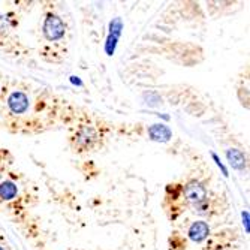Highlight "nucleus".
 I'll list each match as a JSON object with an SVG mask.
<instances>
[{
  "label": "nucleus",
  "mask_w": 250,
  "mask_h": 250,
  "mask_svg": "<svg viewBox=\"0 0 250 250\" xmlns=\"http://www.w3.org/2000/svg\"><path fill=\"white\" fill-rule=\"evenodd\" d=\"M181 195H183L186 202L196 206V204L207 199V189L201 183V181L190 180L189 183H186L183 186V189H181Z\"/></svg>",
  "instance_id": "3"
},
{
  "label": "nucleus",
  "mask_w": 250,
  "mask_h": 250,
  "mask_svg": "<svg viewBox=\"0 0 250 250\" xmlns=\"http://www.w3.org/2000/svg\"><path fill=\"white\" fill-rule=\"evenodd\" d=\"M0 180H2V174H0Z\"/></svg>",
  "instance_id": "10"
},
{
  "label": "nucleus",
  "mask_w": 250,
  "mask_h": 250,
  "mask_svg": "<svg viewBox=\"0 0 250 250\" xmlns=\"http://www.w3.org/2000/svg\"><path fill=\"white\" fill-rule=\"evenodd\" d=\"M148 135L154 141H168L171 138V130L165 125H153L148 129Z\"/></svg>",
  "instance_id": "6"
},
{
  "label": "nucleus",
  "mask_w": 250,
  "mask_h": 250,
  "mask_svg": "<svg viewBox=\"0 0 250 250\" xmlns=\"http://www.w3.org/2000/svg\"><path fill=\"white\" fill-rule=\"evenodd\" d=\"M243 217H244V223H246V231L249 232V214H247V211L243 213Z\"/></svg>",
  "instance_id": "9"
},
{
  "label": "nucleus",
  "mask_w": 250,
  "mask_h": 250,
  "mask_svg": "<svg viewBox=\"0 0 250 250\" xmlns=\"http://www.w3.org/2000/svg\"><path fill=\"white\" fill-rule=\"evenodd\" d=\"M226 157H228V161L231 162V165L235 169L243 171L246 168V157H244V154L240 150H237V148L228 150V151H226Z\"/></svg>",
  "instance_id": "8"
},
{
  "label": "nucleus",
  "mask_w": 250,
  "mask_h": 250,
  "mask_svg": "<svg viewBox=\"0 0 250 250\" xmlns=\"http://www.w3.org/2000/svg\"><path fill=\"white\" fill-rule=\"evenodd\" d=\"M42 33H43L45 39L50 41V42L60 41L66 33V26L59 15L50 12V14H47V17H45L43 26H42Z\"/></svg>",
  "instance_id": "2"
},
{
  "label": "nucleus",
  "mask_w": 250,
  "mask_h": 250,
  "mask_svg": "<svg viewBox=\"0 0 250 250\" xmlns=\"http://www.w3.org/2000/svg\"><path fill=\"white\" fill-rule=\"evenodd\" d=\"M210 235V226L207 222L204 220H196L190 225V228L188 229V237L193 243H202L204 240H207Z\"/></svg>",
  "instance_id": "4"
},
{
  "label": "nucleus",
  "mask_w": 250,
  "mask_h": 250,
  "mask_svg": "<svg viewBox=\"0 0 250 250\" xmlns=\"http://www.w3.org/2000/svg\"><path fill=\"white\" fill-rule=\"evenodd\" d=\"M0 250H3V249H2V246H0Z\"/></svg>",
  "instance_id": "11"
},
{
  "label": "nucleus",
  "mask_w": 250,
  "mask_h": 250,
  "mask_svg": "<svg viewBox=\"0 0 250 250\" xmlns=\"http://www.w3.org/2000/svg\"><path fill=\"white\" fill-rule=\"evenodd\" d=\"M101 140V135H99V130L92 126V125H83L77 129L74 138H72V143H74V147L80 151H88L92 150Z\"/></svg>",
  "instance_id": "1"
},
{
  "label": "nucleus",
  "mask_w": 250,
  "mask_h": 250,
  "mask_svg": "<svg viewBox=\"0 0 250 250\" xmlns=\"http://www.w3.org/2000/svg\"><path fill=\"white\" fill-rule=\"evenodd\" d=\"M8 106L14 114H22L29 108V98L22 92H14L8 98Z\"/></svg>",
  "instance_id": "5"
},
{
  "label": "nucleus",
  "mask_w": 250,
  "mask_h": 250,
  "mask_svg": "<svg viewBox=\"0 0 250 250\" xmlns=\"http://www.w3.org/2000/svg\"><path fill=\"white\" fill-rule=\"evenodd\" d=\"M18 195V188L12 181L6 180L0 183V199L2 201H12Z\"/></svg>",
  "instance_id": "7"
}]
</instances>
